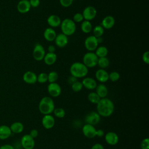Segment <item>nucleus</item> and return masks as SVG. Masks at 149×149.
Returning <instances> with one entry per match:
<instances>
[{
  "label": "nucleus",
  "mask_w": 149,
  "mask_h": 149,
  "mask_svg": "<svg viewBox=\"0 0 149 149\" xmlns=\"http://www.w3.org/2000/svg\"><path fill=\"white\" fill-rule=\"evenodd\" d=\"M97 105V112L102 117H109L114 112L115 106L112 100L105 97L101 98Z\"/></svg>",
  "instance_id": "1"
},
{
  "label": "nucleus",
  "mask_w": 149,
  "mask_h": 149,
  "mask_svg": "<svg viewBox=\"0 0 149 149\" xmlns=\"http://www.w3.org/2000/svg\"><path fill=\"white\" fill-rule=\"evenodd\" d=\"M55 108L54 100L51 97L45 96L42 97L38 104L39 111L44 115L51 114Z\"/></svg>",
  "instance_id": "2"
},
{
  "label": "nucleus",
  "mask_w": 149,
  "mask_h": 149,
  "mask_svg": "<svg viewBox=\"0 0 149 149\" xmlns=\"http://www.w3.org/2000/svg\"><path fill=\"white\" fill-rule=\"evenodd\" d=\"M69 70L71 76L78 79L85 77L88 74V68H87L83 62H76L71 65Z\"/></svg>",
  "instance_id": "3"
},
{
  "label": "nucleus",
  "mask_w": 149,
  "mask_h": 149,
  "mask_svg": "<svg viewBox=\"0 0 149 149\" xmlns=\"http://www.w3.org/2000/svg\"><path fill=\"white\" fill-rule=\"evenodd\" d=\"M60 26L62 33L66 36L73 35L76 30V23L72 19L69 18H66L62 20Z\"/></svg>",
  "instance_id": "4"
},
{
  "label": "nucleus",
  "mask_w": 149,
  "mask_h": 149,
  "mask_svg": "<svg viewBox=\"0 0 149 149\" xmlns=\"http://www.w3.org/2000/svg\"><path fill=\"white\" fill-rule=\"evenodd\" d=\"M98 58L93 52L86 53L83 57V63L87 68H92L97 65Z\"/></svg>",
  "instance_id": "5"
},
{
  "label": "nucleus",
  "mask_w": 149,
  "mask_h": 149,
  "mask_svg": "<svg viewBox=\"0 0 149 149\" xmlns=\"http://www.w3.org/2000/svg\"><path fill=\"white\" fill-rule=\"evenodd\" d=\"M45 55V51L44 47L40 43H36L33 50V56L37 61L43 60Z\"/></svg>",
  "instance_id": "6"
},
{
  "label": "nucleus",
  "mask_w": 149,
  "mask_h": 149,
  "mask_svg": "<svg viewBox=\"0 0 149 149\" xmlns=\"http://www.w3.org/2000/svg\"><path fill=\"white\" fill-rule=\"evenodd\" d=\"M100 120L101 116L97 111H91L88 112L84 118V121L86 123L91 125L93 126L99 123Z\"/></svg>",
  "instance_id": "7"
},
{
  "label": "nucleus",
  "mask_w": 149,
  "mask_h": 149,
  "mask_svg": "<svg viewBox=\"0 0 149 149\" xmlns=\"http://www.w3.org/2000/svg\"><path fill=\"white\" fill-rule=\"evenodd\" d=\"M20 143L24 149H33L35 146L34 139L31 137L29 134H26L22 137Z\"/></svg>",
  "instance_id": "8"
},
{
  "label": "nucleus",
  "mask_w": 149,
  "mask_h": 149,
  "mask_svg": "<svg viewBox=\"0 0 149 149\" xmlns=\"http://www.w3.org/2000/svg\"><path fill=\"white\" fill-rule=\"evenodd\" d=\"M98 44L97 38L93 36H88L84 41V46L87 50L89 52H93L98 47Z\"/></svg>",
  "instance_id": "9"
},
{
  "label": "nucleus",
  "mask_w": 149,
  "mask_h": 149,
  "mask_svg": "<svg viewBox=\"0 0 149 149\" xmlns=\"http://www.w3.org/2000/svg\"><path fill=\"white\" fill-rule=\"evenodd\" d=\"M47 91L51 97H58L61 94L62 88L57 83H51L47 86Z\"/></svg>",
  "instance_id": "10"
},
{
  "label": "nucleus",
  "mask_w": 149,
  "mask_h": 149,
  "mask_svg": "<svg viewBox=\"0 0 149 149\" xmlns=\"http://www.w3.org/2000/svg\"><path fill=\"white\" fill-rule=\"evenodd\" d=\"M82 15L85 20L90 21L93 20L96 17L97 10L93 6H88L84 9Z\"/></svg>",
  "instance_id": "11"
},
{
  "label": "nucleus",
  "mask_w": 149,
  "mask_h": 149,
  "mask_svg": "<svg viewBox=\"0 0 149 149\" xmlns=\"http://www.w3.org/2000/svg\"><path fill=\"white\" fill-rule=\"evenodd\" d=\"M97 129L91 125L86 123L82 127V132L83 135L88 139H93L96 137Z\"/></svg>",
  "instance_id": "12"
},
{
  "label": "nucleus",
  "mask_w": 149,
  "mask_h": 149,
  "mask_svg": "<svg viewBox=\"0 0 149 149\" xmlns=\"http://www.w3.org/2000/svg\"><path fill=\"white\" fill-rule=\"evenodd\" d=\"M41 123L45 129H51L55 126V120L51 114L45 115L41 119Z\"/></svg>",
  "instance_id": "13"
},
{
  "label": "nucleus",
  "mask_w": 149,
  "mask_h": 149,
  "mask_svg": "<svg viewBox=\"0 0 149 149\" xmlns=\"http://www.w3.org/2000/svg\"><path fill=\"white\" fill-rule=\"evenodd\" d=\"M106 143L110 146H115L119 142L118 135L113 132H108L104 135Z\"/></svg>",
  "instance_id": "14"
},
{
  "label": "nucleus",
  "mask_w": 149,
  "mask_h": 149,
  "mask_svg": "<svg viewBox=\"0 0 149 149\" xmlns=\"http://www.w3.org/2000/svg\"><path fill=\"white\" fill-rule=\"evenodd\" d=\"M23 81L27 84H33L37 82V76L33 71H27L23 75Z\"/></svg>",
  "instance_id": "15"
},
{
  "label": "nucleus",
  "mask_w": 149,
  "mask_h": 149,
  "mask_svg": "<svg viewBox=\"0 0 149 149\" xmlns=\"http://www.w3.org/2000/svg\"><path fill=\"white\" fill-rule=\"evenodd\" d=\"M54 41L58 47L63 48L66 46L68 43V36L63 34V33H59L56 34Z\"/></svg>",
  "instance_id": "16"
},
{
  "label": "nucleus",
  "mask_w": 149,
  "mask_h": 149,
  "mask_svg": "<svg viewBox=\"0 0 149 149\" xmlns=\"http://www.w3.org/2000/svg\"><path fill=\"white\" fill-rule=\"evenodd\" d=\"M96 79L101 83H104L109 80V73L103 69H98L95 73Z\"/></svg>",
  "instance_id": "17"
},
{
  "label": "nucleus",
  "mask_w": 149,
  "mask_h": 149,
  "mask_svg": "<svg viewBox=\"0 0 149 149\" xmlns=\"http://www.w3.org/2000/svg\"><path fill=\"white\" fill-rule=\"evenodd\" d=\"M31 6L29 0H20L17 5V11L20 13H26L30 10Z\"/></svg>",
  "instance_id": "18"
},
{
  "label": "nucleus",
  "mask_w": 149,
  "mask_h": 149,
  "mask_svg": "<svg viewBox=\"0 0 149 149\" xmlns=\"http://www.w3.org/2000/svg\"><path fill=\"white\" fill-rule=\"evenodd\" d=\"M115 23V18L111 15L106 16L101 21V26L104 29H110L113 27Z\"/></svg>",
  "instance_id": "19"
},
{
  "label": "nucleus",
  "mask_w": 149,
  "mask_h": 149,
  "mask_svg": "<svg viewBox=\"0 0 149 149\" xmlns=\"http://www.w3.org/2000/svg\"><path fill=\"white\" fill-rule=\"evenodd\" d=\"M81 83L84 87L90 90L95 89L97 86V81L93 78L90 77H84Z\"/></svg>",
  "instance_id": "20"
},
{
  "label": "nucleus",
  "mask_w": 149,
  "mask_h": 149,
  "mask_svg": "<svg viewBox=\"0 0 149 149\" xmlns=\"http://www.w3.org/2000/svg\"><path fill=\"white\" fill-rule=\"evenodd\" d=\"M47 22L50 27L53 28L60 26L62 20L58 15H51L48 17Z\"/></svg>",
  "instance_id": "21"
},
{
  "label": "nucleus",
  "mask_w": 149,
  "mask_h": 149,
  "mask_svg": "<svg viewBox=\"0 0 149 149\" xmlns=\"http://www.w3.org/2000/svg\"><path fill=\"white\" fill-rule=\"evenodd\" d=\"M43 35L46 41L51 42L55 40V38L56 36V33L53 28L48 27L45 29Z\"/></svg>",
  "instance_id": "22"
},
{
  "label": "nucleus",
  "mask_w": 149,
  "mask_h": 149,
  "mask_svg": "<svg viewBox=\"0 0 149 149\" xmlns=\"http://www.w3.org/2000/svg\"><path fill=\"white\" fill-rule=\"evenodd\" d=\"M12 132L9 126L2 125L0 126V140H6L12 134Z\"/></svg>",
  "instance_id": "23"
},
{
  "label": "nucleus",
  "mask_w": 149,
  "mask_h": 149,
  "mask_svg": "<svg viewBox=\"0 0 149 149\" xmlns=\"http://www.w3.org/2000/svg\"><path fill=\"white\" fill-rule=\"evenodd\" d=\"M95 89V93L98 95V96L101 98L107 97L108 93V88L105 84H104L103 83H101L97 85Z\"/></svg>",
  "instance_id": "24"
},
{
  "label": "nucleus",
  "mask_w": 149,
  "mask_h": 149,
  "mask_svg": "<svg viewBox=\"0 0 149 149\" xmlns=\"http://www.w3.org/2000/svg\"><path fill=\"white\" fill-rule=\"evenodd\" d=\"M57 59V56L55 53L48 52L45 54L44 58L43 59L44 63L47 65H54Z\"/></svg>",
  "instance_id": "25"
},
{
  "label": "nucleus",
  "mask_w": 149,
  "mask_h": 149,
  "mask_svg": "<svg viewBox=\"0 0 149 149\" xmlns=\"http://www.w3.org/2000/svg\"><path fill=\"white\" fill-rule=\"evenodd\" d=\"M12 133L19 134L22 133L24 130V125L20 122H15L9 126Z\"/></svg>",
  "instance_id": "26"
},
{
  "label": "nucleus",
  "mask_w": 149,
  "mask_h": 149,
  "mask_svg": "<svg viewBox=\"0 0 149 149\" xmlns=\"http://www.w3.org/2000/svg\"><path fill=\"white\" fill-rule=\"evenodd\" d=\"M81 30L84 33L87 34L90 33L93 30V26L90 21L83 20L81 24Z\"/></svg>",
  "instance_id": "27"
},
{
  "label": "nucleus",
  "mask_w": 149,
  "mask_h": 149,
  "mask_svg": "<svg viewBox=\"0 0 149 149\" xmlns=\"http://www.w3.org/2000/svg\"><path fill=\"white\" fill-rule=\"evenodd\" d=\"M95 51V54L98 58L107 57L108 53V50L107 48L105 46L98 47Z\"/></svg>",
  "instance_id": "28"
},
{
  "label": "nucleus",
  "mask_w": 149,
  "mask_h": 149,
  "mask_svg": "<svg viewBox=\"0 0 149 149\" xmlns=\"http://www.w3.org/2000/svg\"><path fill=\"white\" fill-rule=\"evenodd\" d=\"M109 60L107 57H102V58H98L97 65L100 68V69H105L108 68L109 65Z\"/></svg>",
  "instance_id": "29"
},
{
  "label": "nucleus",
  "mask_w": 149,
  "mask_h": 149,
  "mask_svg": "<svg viewBox=\"0 0 149 149\" xmlns=\"http://www.w3.org/2000/svg\"><path fill=\"white\" fill-rule=\"evenodd\" d=\"M87 98H88V100L91 103L94 104H97L101 100V98L98 96V95L95 92L90 93L88 94Z\"/></svg>",
  "instance_id": "30"
},
{
  "label": "nucleus",
  "mask_w": 149,
  "mask_h": 149,
  "mask_svg": "<svg viewBox=\"0 0 149 149\" xmlns=\"http://www.w3.org/2000/svg\"><path fill=\"white\" fill-rule=\"evenodd\" d=\"M92 30L93 32V36L96 38L102 37L104 33V29L101 25L95 26Z\"/></svg>",
  "instance_id": "31"
},
{
  "label": "nucleus",
  "mask_w": 149,
  "mask_h": 149,
  "mask_svg": "<svg viewBox=\"0 0 149 149\" xmlns=\"http://www.w3.org/2000/svg\"><path fill=\"white\" fill-rule=\"evenodd\" d=\"M53 113L55 116H56L58 118H63L66 115V112L65 109L61 107L55 108L53 111Z\"/></svg>",
  "instance_id": "32"
},
{
  "label": "nucleus",
  "mask_w": 149,
  "mask_h": 149,
  "mask_svg": "<svg viewBox=\"0 0 149 149\" xmlns=\"http://www.w3.org/2000/svg\"><path fill=\"white\" fill-rule=\"evenodd\" d=\"M59 76L56 71H51L48 74V81L51 83H55L58 79Z\"/></svg>",
  "instance_id": "33"
},
{
  "label": "nucleus",
  "mask_w": 149,
  "mask_h": 149,
  "mask_svg": "<svg viewBox=\"0 0 149 149\" xmlns=\"http://www.w3.org/2000/svg\"><path fill=\"white\" fill-rule=\"evenodd\" d=\"M83 87V86L82 83L79 81H76L71 85V88L74 92L80 91L82 90Z\"/></svg>",
  "instance_id": "34"
},
{
  "label": "nucleus",
  "mask_w": 149,
  "mask_h": 149,
  "mask_svg": "<svg viewBox=\"0 0 149 149\" xmlns=\"http://www.w3.org/2000/svg\"><path fill=\"white\" fill-rule=\"evenodd\" d=\"M37 81L39 83H45L48 81V74L45 72H41L37 76Z\"/></svg>",
  "instance_id": "35"
},
{
  "label": "nucleus",
  "mask_w": 149,
  "mask_h": 149,
  "mask_svg": "<svg viewBox=\"0 0 149 149\" xmlns=\"http://www.w3.org/2000/svg\"><path fill=\"white\" fill-rule=\"evenodd\" d=\"M120 78V74L116 71H113L109 73V80L111 81L115 82L118 81Z\"/></svg>",
  "instance_id": "36"
},
{
  "label": "nucleus",
  "mask_w": 149,
  "mask_h": 149,
  "mask_svg": "<svg viewBox=\"0 0 149 149\" xmlns=\"http://www.w3.org/2000/svg\"><path fill=\"white\" fill-rule=\"evenodd\" d=\"M84 20L83 16L81 13H76L73 15V20L74 23H80L82 22Z\"/></svg>",
  "instance_id": "37"
},
{
  "label": "nucleus",
  "mask_w": 149,
  "mask_h": 149,
  "mask_svg": "<svg viewBox=\"0 0 149 149\" xmlns=\"http://www.w3.org/2000/svg\"><path fill=\"white\" fill-rule=\"evenodd\" d=\"M140 147L141 149H149V139L144 138L140 143Z\"/></svg>",
  "instance_id": "38"
},
{
  "label": "nucleus",
  "mask_w": 149,
  "mask_h": 149,
  "mask_svg": "<svg viewBox=\"0 0 149 149\" xmlns=\"http://www.w3.org/2000/svg\"><path fill=\"white\" fill-rule=\"evenodd\" d=\"M73 0H59V3L63 7L68 8L72 5Z\"/></svg>",
  "instance_id": "39"
},
{
  "label": "nucleus",
  "mask_w": 149,
  "mask_h": 149,
  "mask_svg": "<svg viewBox=\"0 0 149 149\" xmlns=\"http://www.w3.org/2000/svg\"><path fill=\"white\" fill-rule=\"evenodd\" d=\"M142 60L145 63H146V64L149 63V52L148 51L144 52L143 54Z\"/></svg>",
  "instance_id": "40"
},
{
  "label": "nucleus",
  "mask_w": 149,
  "mask_h": 149,
  "mask_svg": "<svg viewBox=\"0 0 149 149\" xmlns=\"http://www.w3.org/2000/svg\"><path fill=\"white\" fill-rule=\"evenodd\" d=\"M29 1L31 7H33V8L38 7L40 3V0H29Z\"/></svg>",
  "instance_id": "41"
},
{
  "label": "nucleus",
  "mask_w": 149,
  "mask_h": 149,
  "mask_svg": "<svg viewBox=\"0 0 149 149\" xmlns=\"http://www.w3.org/2000/svg\"><path fill=\"white\" fill-rule=\"evenodd\" d=\"M29 135L33 137V139H35L36 137H37L38 135V131L37 129H33L30 130V133H29Z\"/></svg>",
  "instance_id": "42"
},
{
  "label": "nucleus",
  "mask_w": 149,
  "mask_h": 149,
  "mask_svg": "<svg viewBox=\"0 0 149 149\" xmlns=\"http://www.w3.org/2000/svg\"><path fill=\"white\" fill-rule=\"evenodd\" d=\"M77 81V79L73 76H70L68 79V84L72 85L73 83H74L75 81Z\"/></svg>",
  "instance_id": "43"
},
{
  "label": "nucleus",
  "mask_w": 149,
  "mask_h": 149,
  "mask_svg": "<svg viewBox=\"0 0 149 149\" xmlns=\"http://www.w3.org/2000/svg\"><path fill=\"white\" fill-rule=\"evenodd\" d=\"M0 149H15L14 147L9 144H5L0 146Z\"/></svg>",
  "instance_id": "44"
},
{
  "label": "nucleus",
  "mask_w": 149,
  "mask_h": 149,
  "mask_svg": "<svg viewBox=\"0 0 149 149\" xmlns=\"http://www.w3.org/2000/svg\"><path fill=\"white\" fill-rule=\"evenodd\" d=\"M105 135L104 134V132L102 129H97L96 131V136L98 137H102Z\"/></svg>",
  "instance_id": "45"
},
{
  "label": "nucleus",
  "mask_w": 149,
  "mask_h": 149,
  "mask_svg": "<svg viewBox=\"0 0 149 149\" xmlns=\"http://www.w3.org/2000/svg\"><path fill=\"white\" fill-rule=\"evenodd\" d=\"M91 149H104V147L100 143H95L91 147Z\"/></svg>",
  "instance_id": "46"
},
{
  "label": "nucleus",
  "mask_w": 149,
  "mask_h": 149,
  "mask_svg": "<svg viewBox=\"0 0 149 149\" xmlns=\"http://www.w3.org/2000/svg\"><path fill=\"white\" fill-rule=\"evenodd\" d=\"M48 52L55 53V52L56 51L55 47L54 45H49L48 47Z\"/></svg>",
  "instance_id": "47"
},
{
  "label": "nucleus",
  "mask_w": 149,
  "mask_h": 149,
  "mask_svg": "<svg viewBox=\"0 0 149 149\" xmlns=\"http://www.w3.org/2000/svg\"><path fill=\"white\" fill-rule=\"evenodd\" d=\"M97 40L98 42V44H101L103 42V38L102 37H97Z\"/></svg>",
  "instance_id": "48"
}]
</instances>
